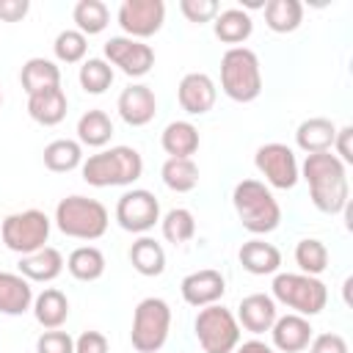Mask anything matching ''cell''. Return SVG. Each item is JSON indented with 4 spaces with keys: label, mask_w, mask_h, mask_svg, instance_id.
<instances>
[{
    "label": "cell",
    "mask_w": 353,
    "mask_h": 353,
    "mask_svg": "<svg viewBox=\"0 0 353 353\" xmlns=\"http://www.w3.org/2000/svg\"><path fill=\"white\" fill-rule=\"evenodd\" d=\"M237 323L240 328L251 331V334H265L273 328L276 317H279V309H276V301L265 292H251L240 301L237 306Z\"/></svg>",
    "instance_id": "obj_18"
},
{
    "label": "cell",
    "mask_w": 353,
    "mask_h": 353,
    "mask_svg": "<svg viewBox=\"0 0 353 353\" xmlns=\"http://www.w3.org/2000/svg\"><path fill=\"white\" fill-rule=\"evenodd\" d=\"M234 353H276L270 345H265L262 339H248V342H240L234 347Z\"/></svg>",
    "instance_id": "obj_45"
},
{
    "label": "cell",
    "mask_w": 353,
    "mask_h": 353,
    "mask_svg": "<svg viewBox=\"0 0 353 353\" xmlns=\"http://www.w3.org/2000/svg\"><path fill=\"white\" fill-rule=\"evenodd\" d=\"M160 229H163V237L174 245H182L188 243L193 234H196V218L190 210L185 207H174L168 210L163 218H160Z\"/></svg>",
    "instance_id": "obj_35"
},
{
    "label": "cell",
    "mask_w": 353,
    "mask_h": 353,
    "mask_svg": "<svg viewBox=\"0 0 353 353\" xmlns=\"http://www.w3.org/2000/svg\"><path fill=\"white\" fill-rule=\"evenodd\" d=\"M77 80L85 94H105L113 83V66L105 58H88V61H83Z\"/></svg>",
    "instance_id": "obj_37"
},
{
    "label": "cell",
    "mask_w": 353,
    "mask_h": 353,
    "mask_svg": "<svg viewBox=\"0 0 353 353\" xmlns=\"http://www.w3.org/2000/svg\"><path fill=\"white\" fill-rule=\"evenodd\" d=\"M52 52L61 63H80L88 52V39L77 30V28H66L55 36L52 41Z\"/></svg>",
    "instance_id": "obj_38"
},
{
    "label": "cell",
    "mask_w": 353,
    "mask_h": 353,
    "mask_svg": "<svg viewBox=\"0 0 353 353\" xmlns=\"http://www.w3.org/2000/svg\"><path fill=\"white\" fill-rule=\"evenodd\" d=\"M105 61L119 66L127 77H143L154 66V50L130 36H110L105 41Z\"/></svg>",
    "instance_id": "obj_13"
},
{
    "label": "cell",
    "mask_w": 353,
    "mask_h": 353,
    "mask_svg": "<svg viewBox=\"0 0 353 353\" xmlns=\"http://www.w3.org/2000/svg\"><path fill=\"white\" fill-rule=\"evenodd\" d=\"M179 11L188 22L201 25V22H212L218 17L221 6L215 0H179Z\"/></svg>",
    "instance_id": "obj_39"
},
{
    "label": "cell",
    "mask_w": 353,
    "mask_h": 353,
    "mask_svg": "<svg viewBox=\"0 0 353 353\" xmlns=\"http://www.w3.org/2000/svg\"><path fill=\"white\" fill-rule=\"evenodd\" d=\"M350 138H353V127H336V135H334V146H331V149H336V157H339L345 165L353 163Z\"/></svg>",
    "instance_id": "obj_43"
},
{
    "label": "cell",
    "mask_w": 353,
    "mask_h": 353,
    "mask_svg": "<svg viewBox=\"0 0 353 353\" xmlns=\"http://www.w3.org/2000/svg\"><path fill=\"white\" fill-rule=\"evenodd\" d=\"M33 314L39 320V325H44L47 331L52 328H61L69 317V298L55 290V287H47L44 292H39L33 298Z\"/></svg>",
    "instance_id": "obj_25"
},
{
    "label": "cell",
    "mask_w": 353,
    "mask_h": 353,
    "mask_svg": "<svg viewBox=\"0 0 353 353\" xmlns=\"http://www.w3.org/2000/svg\"><path fill=\"white\" fill-rule=\"evenodd\" d=\"M176 99H179V105H182L185 113L204 116V113L212 110V105L218 99V88H215V83H212L210 74H204V72H188L179 80Z\"/></svg>",
    "instance_id": "obj_15"
},
{
    "label": "cell",
    "mask_w": 353,
    "mask_h": 353,
    "mask_svg": "<svg viewBox=\"0 0 353 353\" xmlns=\"http://www.w3.org/2000/svg\"><path fill=\"white\" fill-rule=\"evenodd\" d=\"M262 8H265V25L273 33H292L303 19L301 0H268Z\"/></svg>",
    "instance_id": "obj_30"
},
{
    "label": "cell",
    "mask_w": 353,
    "mask_h": 353,
    "mask_svg": "<svg viewBox=\"0 0 353 353\" xmlns=\"http://www.w3.org/2000/svg\"><path fill=\"white\" fill-rule=\"evenodd\" d=\"M273 290V301L284 303L287 309H292L301 317H314L325 309L328 303V290L317 276H306V273H279L270 284Z\"/></svg>",
    "instance_id": "obj_6"
},
{
    "label": "cell",
    "mask_w": 353,
    "mask_h": 353,
    "mask_svg": "<svg viewBox=\"0 0 353 353\" xmlns=\"http://www.w3.org/2000/svg\"><path fill=\"white\" fill-rule=\"evenodd\" d=\"M110 138H113V121H110V116L105 110L94 108V110H85L77 119V143L80 146L102 149Z\"/></svg>",
    "instance_id": "obj_28"
},
{
    "label": "cell",
    "mask_w": 353,
    "mask_h": 353,
    "mask_svg": "<svg viewBox=\"0 0 353 353\" xmlns=\"http://www.w3.org/2000/svg\"><path fill=\"white\" fill-rule=\"evenodd\" d=\"M160 143L168 157H193L199 152V130L190 121H171L165 124Z\"/></svg>",
    "instance_id": "obj_27"
},
{
    "label": "cell",
    "mask_w": 353,
    "mask_h": 353,
    "mask_svg": "<svg viewBox=\"0 0 353 353\" xmlns=\"http://www.w3.org/2000/svg\"><path fill=\"white\" fill-rule=\"evenodd\" d=\"M66 270L77 281H97L105 273V254L97 245H80L66 256Z\"/></svg>",
    "instance_id": "obj_33"
},
{
    "label": "cell",
    "mask_w": 353,
    "mask_h": 353,
    "mask_svg": "<svg viewBox=\"0 0 353 353\" xmlns=\"http://www.w3.org/2000/svg\"><path fill=\"white\" fill-rule=\"evenodd\" d=\"M334 135H336V124L325 116H312L303 119L295 130V143L298 149H303L306 154H317V152H331L334 146Z\"/></svg>",
    "instance_id": "obj_21"
},
{
    "label": "cell",
    "mask_w": 353,
    "mask_h": 353,
    "mask_svg": "<svg viewBox=\"0 0 353 353\" xmlns=\"http://www.w3.org/2000/svg\"><path fill=\"white\" fill-rule=\"evenodd\" d=\"M254 165L265 176V182L270 188H279V190H290L301 179V168H298L295 152L287 143H279V141L262 143L256 149V154H254Z\"/></svg>",
    "instance_id": "obj_10"
},
{
    "label": "cell",
    "mask_w": 353,
    "mask_h": 353,
    "mask_svg": "<svg viewBox=\"0 0 353 353\" xmlns=\"http://www.w3.org/2000/svg\"><path fill=\"white\" fill-rule=\"evenodd\" d=\"M116 110L130 127H143L157 116V97H154V91L149 85L132 83L119 94Z\"/></svg>",
    "instance_id": "obj_16"
},
{
    "label": "cell",
    "mask_w": 353,
    "mask_h": 353,
    "mask_svg": "<svg viewBox=\"0 0 353 353\" xmlns=\"http://www.w3.org/2000/svg\"><path fill=\"white\" fill-rule=\"evenodd\" d=\"M232 204L243 229H248L251 234H268L281 223V207L270 193V188L259 179L237 182L232 193Z\"/></svg>",
    "instance_id": "obj_3"
},
{
    "label": "cell",
    "mask_w": 353,
    "mask_h": 353,
    "mask_svg": "<svg viewBox=\"0 0 353 353\" xmlns=\"http://www.w3.org/2000/svg\"><path fill=\"white\" fill-rule=\"evenodd\" d=\"M116 221H119V226L124 232L143 234L160 221V201L154 199V193H149L143 188H132V190L119 196Z\"/></svg>",
    "instance_id": "obj_11"
},
{
    "label": "cell",
    "mask_w": 353,
    "mask_h": 353,
    "mask_svg": "<svg viewBox=\"0 0 353 353\" xmlns=\"http://www.w3.org/2000/svg\"><path fill=\"white\" fill-rule=\"evenodd\" d=\"M295 265L306 276H320L328 268V248H325V243L317 240V237H303L295 245Z\"/></svg>",
    "instance_id": "obj_36"
},
{
    "label": "cell",
    "mask_w": 353,
    "mask_h": 353,
    "mask_svg": "<svg viewBox=\"0 0 353 353\" xmlns=\"http://www.w3.org/2000/svg\"><path fill=\"white\" fill-rule=\"evenodd\" d=\"M63 254L52 245H44L28 256H19V276H25L28 281H39V284H47V281H55L63 270Z\"/></svg>",
    "instance_id": "obj_20"
},
{
    "label": "cell",
    "mask_w": 353,
    "mask_h": 353,
    "mask_svg": "<svg viewBox=\"0 0 353 353\" xmlns=\"http://www.w3.org/2000/svg\"><path fill=\"white\" fill-rule=\"evenodd\" d=\"M301 174L309 185V199L320 212L336 215L347 207V201H350L347 171H345V163L336 154H331V152L306 154V160L301 165Z\"/></svg>",
    "instance_id": "obj_1"
},
{
    "label": "cell",
    "mask_w": 353,
    "mask_h": 353,
    "mask_svg": "<svg viewBox=\"0 0 353 353\" xmlns=\"http://www.w3.org/2000/svg\"><path fill=\"white\" fill-rule=\"evenodd\" d=\"M309 353H347V342L339 334H317L309 342Z\"/></svg>",
    "instance_id": "obj_41"
},
{
    "label": "cell",
    "mask_w": 353,
    "mask_h": 353,
    "mask_svg": "<svg viewBox=\"0 0 353 353\" xmlns=\"http://www.w3.org/2000/svg\"><path fill=\"white\" fill-rule=\"evenodd\" d=\"M160 176L168 190L190 193L199 185V165L193 163V157H168L160 168Z\"/></svg>",
    "instance_id": "obj_32"
},
{
    "label": "cell",
    "mask_w": 353,
    "mask_h": 353,
    "mask_svg": "<svg viewBox=\"0 0 353 353\" xmlns=\"http://www.w3.org/2000/svg\"><path fill=\"white\" fill-rule=\"evenodd\" d=\"M72 19H74V25H77V30L83 36H97V33H102L108 28L110 11H108V6L102 0H80L74 6V11H72Z\"/></svg>",
    "instance_id": "obj_34"
},
{
    "label": "cell",
    "mask_w": 353,
    "mask_h": 353,
    "mask_svg": "<svg viewBox=\"0 0 353 353\" xmlns=\"http://www.w3.org/2000/svg\"><path fill=\"white\" fill-rule=\"evenodd\" d=\"M66 110H69V99H66V94H63L61 85L44 88V91L28 97V116L36 124H41V127L61 124L66 119Z\"/></svg>",
    "instance_id": "obj_19"
},
{
    "label": "cell",
    "mask_w": 353,
    "mask_h": 353,
    "mask_svg": "<svg viewBox=\"0 0 353 353\" xmlns=\"http://www.w3.org/2000/svg\"><path fill=\"white\" fill-rule=\"evenodd\" d=\"M312 323L309 317H301L295 312L284 314V317H276L273 328H270V336H273V350H281V353H301L309 347L312 342Z\"/></svg>",
    "instance_id": "obj_17"
},
{
    "label": "cell",
    "mask_w": 353,
    "mask_h": 353,
    "mask_svg": "<svg viewBox=\"0 0 353 353\" xmlns=\"http://www.w3.org/2000/svg\"><path fill=\"white\" fill-rule=\"evenodd\" d=\"M221 88L234 102H254L262 94V66L254 50L229 47L221 58Z\"/></svg>",
    "instance_id": "obj_5"
},
{
    "label": "cell",
    "mask_w": 353,
    "mask_h": 353,
    "mask_svg": "<svg viewBox=\"0 0 353 353\" xmlns=\"http://www.w3.org/2000/svg\"><path fill=\"white\" fill-rule=\"evenodd\" d=\"M44 165L55 174H66V171H74L83 165V146L72 138H58V141H50L44 146Z\"/></svg>",
    "instance_id": "obj_31"
},
{
    "label": "cell",
    "mask_w": 353,
    "mask_h": 353,
    "mask_svg": "<svg viewBox=\"0 0 353 353\" xmlns=\"http://www.w3.org/2000/svg\"><path fill=\"white\" fill-rule=\"evenodd\" d=\"M36 353H74V339L61 328L44 331L36 339Z\"/></svg>",
    "instance_id": "obj_40"
},
{
    "label": "cell",
    "mask_w": 353,
    "mask_h": 353,
    "mask_svg": "<svg viewBox=\"0 0 353 353\" xmlns=\"http://www.w3.org/2000/svg\"><path fill=\"white\" fill-rule=\"evenodd\" d=\"M19 83L25 88V94L30 97V94H39L44 88L61 85V69L50 58H28L19 69Z\"/></svg>",
    "instance_id": "obj_24"
},
{
    "label": "cell",
    "mask_w": 353,
    "mask_h": 353,
    "mask_svg": "<svg viewBox=\"0 0 353 353\" xmlns=\"http://www.w3.org/2000/svg\"><path fill=\"white\" fill-rule=\"evenodd\" d=\"M30 11L28 0H0V19L3 22H19Z\"/></svg>",
    "instance_id": "obj_44"
},
{
    "label": "cell",
    "mask_w": 353,
    "mask_h": 353,
    "mask_svg": "<svg viewBox=\"0 0 353 353\" xmlns=\"http://www.w3.org/2000/svg\"><path fill=\"white\" fill-rule=\"evenodd\" d=\"M80 174L94 188L132 185L143 174V157L132 146H110L97 154H88L80 165Z\"/></svg>",
    "instance_id": "obj_2"
},
{
    "label": "cell",
    "mask_w": 353,
    "mask_h": 353,
    "mask_svg": "<svg viewBox=\"0 0 353 353\" xmlns=\"http://www.w3.org/2000/svg\"><path fill=\"white\" fill-rule=\"evenodd\" d=\"M237 259L251 276H270L281 268V251L273 243H265V240H256V237L240 245Z\"/></svg>",
    "instance_id": "obj_23"
},
{
    "label": "cell",
    "mask_w": 353,
    "mask_h": 353,
    "mask_svg": "<svg viewBox=\"0 0 353 353\" xmlns=\"http://www.w3.org/2000/svg\"><path fill=\"white\" fill-rule=\"evenodd\" d=\"M0 105H3V91H0Z\"/></svg>",
    "instance_id": "obj_46"
},
{
    "label": "cell",
    "mask_w": 353,
    "mask_h": 353,
    "mask_svg": "<svg viewBox=\"0 0 353 353\" xmlns=\"http://www.w3.org/2000/svg\"><path fill=\"white\" fill-rule=\"evenodd\" d=\"M212 30H215V36L223 44L240 47L254 33V22H251L248 11H243V8H226V11H218Z\"/></svg>",
    "instance_id": "obj_26"
},
{
    "label": "cell",
    "mask_w": 353,
    "mask_h": 353,
    "mask_svg": "<svg viewBox=\"0 0 353 353\" xmlns=\"http://www.w3.org/2000/svg\"><path fill=\"white\" fill-rule=\"evenodd\" d=\"M108 207L88 196H66L55 207V226L74 240H99L108 232Z\"/></svg>",
    "instance_id": "obj_4"
},
{
    "label": "cell",
    "mask_w": 353,
    "mask_h": 353,
    "mask_svg": "<svg viewBox=\"0 0 353 353\" xmlns=\"http://www.w3.org/2000/svg\"><path fill=\"white\" fill-rule=\"evenodd\" d=\"M50 229H52V221L41 210H22V212H11L3 221L0 237H3L8 251H14L19 256H28V254L47 245Z\"/></svg>",
    "instance_id": "obj_9"
},
{
    "label": "cell",
    "mask_w": 353,
    "mask_h": 353,
    "mask_svg": "<svg viewBox=\"0 0 353 353\" xmlns=\"http://www.w3.org/2000/svg\"><path fill=\"white\" fill-rule=\"evenodd\" d=\"M124 36L130 39H149L165 22V3L163 0H124L116 14Z\"/></svg>",
    "instance_id": "obj_12"
},
{
    "label": "cell",
    "mask_w": 353,
    "mask_h": 353,
    "mask_svg": "<svg viewBox=\"0 0 353 353\" xmlns=\"http://www.w3.org/2000/svg\"><path fill=\"white\" fill-rule=\"evenodd\" d=\"M193 328L204 353H234V347L240 345V323L221 303L199 309Z\"/></svg>",
    "instance_id": "obj_8"
},
{
    "label": "cell",
    "mask_w": 353,
    "mask_h": 353,
    "mask_svg": "<svg viewBox=\"0 0 353 353\" xmlns=\"http://www.w3.org/2000/svg\"><path fill=\"white\" fill-rule=\"evenodd\" d=\"M74 353H108V339L99 331H83L74 339Z\"/></svg>",
    "instance_id": "obj_42"
},
{
    "label": "cell",
    "mask_w": 353,
    "mask_h": 353,
    "mask_svg": "<svg viewBox=\"0 0 353 353\" xmlns=\"http://www.w3.org/2000/svg\"><path fill=\"white\" fill-rule=\"evenodd\" d=\"M179 292H182L185 303H190L196 309H204V306H212V303H218L223 298L226 279L215 268H201V270H193V273H188L182 279Z\"/></svg>",
    "instance_id": "obj_14"
},
{
    "label": "cell",
    "mask_w": 353,
    "mask_h": 353,
    "mask_svg": "<svg viewBox=\"0 0 353 353\" xmlns=\"http://www.w3.org/2000/svg\"><path fill=\"white\" fill-rule=\"evenodd\" d=\"M130 262L141 276H160L165 270V251L154 237H138L130 245Z\"/></svg>",
    "instance_id": "obj_29"
},
{
    "label": "cell",
    "mask_w": 353,
    "mask_h": 353,
    "mask_svg": "<svg viewBox=\"0 0 353 353\" xmlns=\"http://www.w3.org/2000/svg\"><path fill=\"white\" fill-rule=\"evenodd\" d=\"M33 306V290L30 281L19 273L0 270V314H25Z\"/></svg>",
    "instance_id": "obj_22"
},
{
    "label": "cell",
    "mask_w": 353,
    "mask_h": 353,
    "mask_svg": "<svg viewBox=\"0 0 353 353\" xmlns=\"http://www.w3.org/2000/svg\"><path fill=\"white\" fill-rule=\"evenodd\" d=\"M171 331V306L163 298H143L132 312L130 342L138 353H157Z\"/></svg>",
    "instance_id": "obj_7"
}]
</instances>
